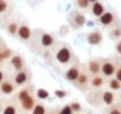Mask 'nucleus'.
<instances>
[{
  "label": "nucleus",
  "instance_id": "nucleus-29",
  "mask_svg": "<svg viewBox=\"0 0 121 114\" xmlns=\"http://www.w3.org/2000/svg\"><path fill=\"white\" fill-rule=\"evenodd\" d=\"M121 36V31L120 29H113L111 31V38H118Z\"/></svg>",
  "mask_w": 121,
  "mask_h": 114
},
{
  "label": "nucleus",
  "instance_id": "nucleus-3",
  "mask_svg": "<svg viewBox=\"0 0 121 114\" xmlns=\"http://www.w3.org/2000/svg\"><path fill=\"white\" fill-rule=\"evenodd\" d=\"M86 40H88L89 45H99L102 42V34L99 31H93L86 36Z\"/></svg>",
  "mask_w": 121,
  "mask_h": 114
},
{
  "label": "nucleus",
  "instance_id": "nucleus-24",
  "mask_svg": "<svg viewBox=\"0 0 121 114\" xmlns=\"http://www.w3.org/2000/svg\"><path fill=\"white\" fill-rule=\"evenodd\" d=\"M31 93H29V90L28 89H22V90H20V93H18V99L20 100H24L25 97H28Z\"/></svg>",
  "mask_w": 121,
  "mask_h": 114
},
{
  "label": "nucleus",
  "instance_id": "nucleus-25",
  "mask_svg": "<svg viewBox=\"0 0 121 114\" xmlns=\"http://www.w3.org/2000/svg\"><path fill=\"white\" fill-rule=\"evenodd\" d=\"M77 4H78V7H81V8H86V7L89 6V0H77Z\"/></svg>",
  "mask_w": 121,
  "mask_h": 114
},
{
  "label": "nucleus",
  "instance_id": "nucleus-17",
  "mask_svg": "<svg viewBox=\"0 0 121 114\" xmlns=\"http://www.w3.org/2000/svg\"><path fill=\"white\" fill-rule=\"evenodd\" d=\"M7 31L10 35H17V31H18V25L15 22H10L9 26H7Z\"/></svg>",
  "mask_w": 121,
  "mask_h": 114
},
{
  "label": "nucleus",
  "instance_id": "nucleus-22",
  "mask_svg": "<svg viewBox=\"0 0 121 114\" xmlns=\"http://www.w3.org/2000/svg\"><path fill=\"white\" fill-rule=\"evenodd\" d=\"M77 81H78V84H79V86H81V85L84 86L85 84L88 82V76L85 75V74H82V72H79V75H78V78H77Z\"/></svg>",
  "mask_w": 121,
  "mask_h": 114
},
{
  "label": "nucleus",
  "instance_id": "nucleus-15",
  "mask_svg": "<svg viewBox=\"0 0 121 114\" xmlns=\"http://www.w3.org/2000/svg\"><path fill=\"white\" fill-rule=\"evenodd\" d=\"M9 57H11V50L10 49H4V50L1 51L0 50V63H3L6 59H9Z\"/></svg>",
  "mask_w": 121,
  "mask_h": 114
},
{
  "label": "nucleus",
  "instance_id": "nucleus-13",
  "mask_svg": "<svg viewBox=\"0 0 121 114\" xmlns=\"http://www.w3.org/2000/svg\"><path fill=\"white\" fill-rule=\"evenodd\" d=\"M89 71H91L93 75H96L97 72L100 71V64L97 63V61H95V60L91 61V63H89Z\"/></svg>",
  "mask_w": 121,
  "mask_h": 114
},
{
  "label": "nucleus",
  "instance_id": "nucleus-10",
  "mask_svg": "<svg viewBox=\"0 0 121 114\" xmlns=\"http://www.w3.org/2000/svg\"><path fill=\"white\" fill-rule=\"evenodd\" d=\"M103 13H104V6L100 1H95L93 6H92V14L95 17H100Z\"/></svg>",
  "mask_w": 121,
  "mask_h": 114
},
{
  "label": "nucleus",
  "instance_id": "nucleus-4",
  "mask_svg": "<svg viewBox=\"0 0 121 114\" xmlns=\"http://www.w3.org/2000/svg\"><path fill=\"white\" fill-rule=\"evenodd\" d=\"M17 35H18L20 38L22 39V40H28V39L31 38V35H32V32H31V29H29V26H26V25H21V26H18V31H17Z\"/></svg>",
  "mask_w": 121,
  "mask_h": 114
},
{
  "label": "nucleus",
  "instance_id": "nucleus-26",
  "mask_svg": "<svg viewBox=\"0 0 121 114\" xmlns=\"http://www.w3.org/2000/svg\"><path fill=\"white\" fill-rule=\"evenodd\" d=\"M60 114H73V110H71V107H70V104H67V106H64L63 109L60 110Z\"/></svg>",
  "mask_w": 121,
  "mask_h": 114
},
{
  "label": "nucleus",
  "instance_id": "nucleus-6",
  "mask_svg": "<svg viewBox=\"0 0 121 114\" xmlns=\"http://www.w3.org/2000/svg\"><path fill=\"white\" fill-rule=\"evenodd\" d=\"M11 65L14 67V70H17V71H21L22 68H24V65H25V63H24V59L21 57V56H13L11 57Z\"/></svg>",
  "mask_w": 121,
  "mask_h": 114
},
{
  "label": "nucleus",
  "instance_id": "nucleus-11",
  "mask_svg": "<svg viewBox=\"0 0 121 114\" xmlns=\"http://www.w3.org/2000/svg\"><path fill=\"white\" fill-rule=\"evenodd\" d=\"M21 106H22L24 110H32L34 106H35V100H34V97L29 95L28 97H25L24 100H21Z\"/></svg>",
  "mask_w": 121,
  "mask_h": 114
},
{
  "label": "nucleus",
  "instance_id": "nucleus-7",
  "mask_svg": "<svg viewBox=\"0 0 121 114\" xmlns=\"http://www.w3.org/2000/svg\"><path fill=\"white\" fill-rule=\"evenodd\" d=\"M78 75H79V68H78V67H71V68L67 70V72H65V79L70 81V82H74V81H77Z\"/></svg>",
  "mask_w": 121,
  "mask_h": 114
},
{
  "label": "nucleus",
  "instance_id": "nucleus-32",
  "mask_svg": "<svg viewBox=\"0 0 121 114\" xmlns=\"http://www.w3.org/2000/svg\"><path fill=\"white\" fill-rule=\"evenodd\" d=\"M116 49H117V53L118 54H121V40L117 43V46H116Z\"/></svg>",
  "mask_w": 121,
  "mask_h": 114
},
{
  "label": "nucleus",
  "instance_id": "nucleus-19",
  "mask_svg": "<svg viewBox=\"0 0 121 114\" xmlns=\"http://www.w3.org/2000/svg\"><path fill=\"white\" fill-rule=\"evenodd\" d=\"M109 85H110V88L113 89V90H118V89H121V82L117 81V79H111Z\"/></svg>",
  "mask_w": 121,
  "mask_h": 114
},
{
  "label": "nucleus",
  "instance_id": "nucleus-36",
  "mask_svg": "<svg viewBox=\"0 0 121 114\" xmlns=\"http://www.w3.org/2000/svg\"><path fill=\"white\" fill-rule=\"evenodd\" d=\"M0 110H1V106H0Z\"/></svg>",
  "mask_w": 121,
  "mask_h": 114
},
{
  "label": "nucleus",
  "instance_id": "nucleus-12",
  "mask_svg": "<svg viewBox=\"0 0 121 114\" xmlns=\"http://www.w3.org/2000/svg\"><path fill=\"white\" fill-rule=\"evenodd\" d=\"M54 43V39L52 35H49V34H43L42 36H40V45L43 46V47H49V46H52Z\"/></svg>",
  "mask_w": 121,
  "mask_h": 114
},
{
  "label": "nucleus",
  "instance_id": "nucleus-28",
  "mask_svg": "<svg viewBox=\"0 0 121 114\" xmlns=\"http://www.w3.org/2000/svg\"><path fill=\"white\" fill-rule=\"evenodd\" d=\"M7 7H9V6H7V1H6V0H0V14L4 13V11L7 10Z\"/></svg>",
  "mask_w": 121,
  "mask_h": 114
},
{
  "label": "nucleus",
  "instance_id": "nucleus-23",
  "mask_svg": "<svg viewBox=\"0 0 121 114\" xmlns=\"http://www.w3.org/2000/svg\"><path fill=\"white\" fill-rule=\"evenodd\" d=\"M3 114H17V109L14 107V106H6L4 107V110H3Z\"/></svg>",
  "mask_w": 121,
  "mask_h": 114
},
{
  "label": "nucleus",
  "instance_id": "nucleus-14",
  "mask_svg": "<svg viewBox=\"0 0 121 114\" xmlns=\"http://www.w3.org/2000/svg\"><path fill=\"white\" fill-rule=\"evenodd\" d=\"M103 101L106 104H113L114 103V95L111 92H104L103 93Z\"/></svg>",
  "mask_w": 121,
  "mask_h": 114
},
{
  "label": "nucleus",
  "instance_id": "nucleus-33",
  "mask_svg": "<svg viewBox=\"0 0 121 114\" xmlns=\"http://www.w3.org/2000/svg\"><path fill=\"white\" fill-rule=\"evenodd\" d=\"M3 79H4V74H3V71H0V84L3 82Z\"/></svg>",
  "mask_w": 121,
  "mask_h": 114
},
{
  "label": "nucleus",
  "instance_id": "nucleus-35",
  "mask_svg": "<svg viewBox=\"0 0 121 114\" xmlns=\"http://www.w3.org/2000/svg\"><path fill=\"white\" fill-rule=\"evenodd\" d=\"M95 1H97V0H89V3H95Z\"/></svg>",
  "mask_w": 121,
  "mask_h": 114
},
{
  "label": "nucleus",
  "instance_id": "nucleus-30",
  "mask_svg": "<svg viewBox=\"0 0 121 114\" xmlns=\"http://www.w3.org/2000/svg\"><path fill=\"white\" fill-rule=\"evenodd\" d=\"M54 93H56V96H57V97H60V99L65 97V95H67V93H65V92H63V90H56Z\"/></svg>",
  "mask_w": 121,
  "mask_h": 114
},
{
  "label": "nucleus",
  "instance_id": "nucleus-1",
  "mask_svg": "<svg viewBox=\"0 0 121 114\" xmlns=\"http://www.w3.org/2000/svg\"><path fill=\"white\" fill-rule=\"evenodd\" d=\"M71 57H73V53H71V50H70L67 46L60 47V49L57 50V54H56V60L61 64H67L71 60Z\"/></svg>",
  "mask_w": 121,
  "mask_h": 114
},
{
  "label": "nucleus",
  "instance_id": "nucleus-9",
  "mask_svg": "<svg viewBox=\"0 0 121 114\" xmlns=\"http://www.w3.org/2000/svg\"><path fill=\"white\" fill-rule=\"evenodd\" d=\"M26 81H28V74H26L25 71H18L17 75L14 76V82H15V85H24Z\"/></svg>",
  "mask_w": 121,
  "mask_h": 114
},
{
  "label": "nucleus",
  "instance_id": "nucleus-31",
  "mask_svg": "<svg viewBox=\"0 0 121 114\" xmlns=\"http://www.w3.org/2000/svg\"><path fill=\"white\" fill-rule=\"evenodd\" d=\"M116 79H117V81H120V82H121V68H118V70H116Z\"/></svg>",
  "mask_w": 121,
  "mask_h": 114
},
{
  "label": "nucleus",
  "instance_id": "nucleus-21",
  "mask_svg": "<svg viewBox=\"0 0 121 114\" xmlns=\"http://www.w3.org/2000/svg\"><path fill=\"white\" fill-rule=\"evenodd\" d=\"M75 22H77V26H82L85 24V17L82 14H75Z\"/></svg>",
  "mask_w": 121,
  "mask_h": 114
},
{
  "label": "nucleus",
  "instance_id": "nucleus-8",
  "mask_svg": "<svg viewBox=\"0 0 121 114\" xmlns=\"http://www.w3.org/2000/svg\"><path fill=\"white\" fill-rule=\"evenodd\" d=\"M99 21H100V24H102L103 26H107V25H110V24L114 21V15H113L111 13L104 11V13L99 17Z\"/></svg>",
  "mask_w": 121,
  "mask_h": 114
},
{
  "label": "nucleus",
  "instance_id": "nucleus-20",
  "mask_svg": "<svg viewBox=\"0 0 121 114\" xmlns=\"http://www.w3.org/2000/svg\"><path fill=\"white\" fill-rule=\"evenodd\" d=\"M36 96L39 97V99H49V92L45 90V89H38Z\"/></svg>",
  "mask_w": 121,
  "mask_h": 114
},
{
  "label": "nucleus",
  "instance_id": "nucleus-16",
  "mask_svg": "<svg viewBox=\"0 0 121 114\" xmlns=\"http://www.w3.org/2000/svg\"><path fill=\"white\" fill-rule=\"evenodd\" d=\"M103 84H104V81H103L102 76H93V79H92V85H93L95 88H100Z\"/></svg>",
  "mask_w": 121,
  "mask_h": 114
},
{
  "label": "nucleus",
  "instance_id": "nucleus-2",
  "mask_svg": "<svg viewBox=\"0 0 121 114\" xmlns=\"http://www.w3.org/2000/svg\"><path fill=\"white\" fill-rule=\"evenodd\" d=\"M100 71L103 72L104 76H111L116 72V65L113 63H110V61H106V63H103L100 65Z\"/></svg>",
  "mask_w": 121,
  "mask_h": 114
},
{
  "label": "nucleus",
  "instance_id": "nucleus-18",
  "mask_svg": "<svg viewBox=\"0 0 121 114\" xmlns=\"http://www.w3.org/2000/svg\"><path fill=\"white\" fill-rule=\"evenodd\" d=\"M32 114H46V110H45V107L42 104H36L32 109Z\"/></svg>",
  "mask_w": 121,
  "mask_h": 114
},
{
  "label": "nucleus",
  "instance_id": "nucleus-5",
  "mask_svg": "<svg viewBox=\"0 0 121 114\" xmlns=\"http://www.w3.org/2000/svg\"><path fill=\"white\" fill-rule=\"evenodd\" d=\"M0 90L4 95H11L13 92L15 90V88H14V84L13 82H10V81H3L0 84Z\"/></svg>",
  "mask_w": 121,
  "mask_h": 114
},
{
  "label": "nucleus",
  "instance_id": "nucleus-27",
  "mask_svg": "<svg viewBox=\"0 0 121 114\" xmlns=\"http://www.w3.org/2000/svg\"><path fill=\"white\" fill-rule=\"evenodd\" d=\"M70 107H71V110H73V113H78V111H81V104L79 103H71L70 104Z\"/></svg>",
  "mask_w": 121,
  "mask_h": 114
},
{
  "label": "nucleus",
  "instance_id": "nucleus-34",
  "mask_svg": "<svg viewBox=\"0 0 121 114\" xmlns=\"http://www.w3.org/2000/svg\"><path fill=\"white\" fill-rule=\"evenodd\" d=\"M110 114H121V113L118 111V110H111V111H110Z\"/></svg>",
  "mask_w": 121,
  "mask_h": 114
}]
</instances>
